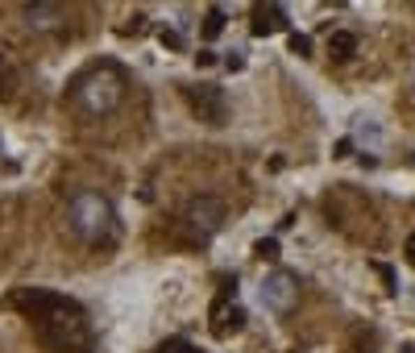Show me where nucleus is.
I'll return each mask as SVG.
<instances>
[{"mask_svg":"<svg viewBox=\"0 0 415 353\" xmlns=\"http://www.w3.org/2000/svg\"><path fill=\"white\" fill-rule=\"evenodd\" d=\"M25 320H33L38 337L59 353H87V320H83V303L59 291H42V287H21L8 299Z\"/></svg>","mask_w":415,"mask_h":353,"instance_id":"obj_1","label":"nucleus"},{"mask_svg":"<svg viewBox=\"0 0 415 353\" xmlns=\"http://www.w3.org/2000/svg\"><path fill=\"white\" fill-rule=\"evenodd\" d=\"M67 225H71V233L83 237L87 246H108V241L116 237V216H112L108 200L96 195V191H75V195H71V204H67Z\"/></svg>","mask_w":415,"mask_h":353,"instance_id":"obj_2","label":"nucleus"},{"mask_svg":"<svg viewBox=\"0 0 415 353\" xmlns=\"http://www.w3.org/2000/svg\"><path fill=\"white\" fill-rule=\"evenodd\" d=\"M121 91H125L121 71L104 63V67H91L87 75L75 80V88H71V104L80 108L83 117H100V112H112V108L121 104Z\"/></svg>","mask_w":415,"mask_h":353,"instance_id":"obj_3","label":"nucleus"},{"mask_svg":"<svg viewBox=\"0 0 415 353\" xmlns=\"http://www.w3.org/2000/svg\"><path fill=\"white\" fill-rule=\"evenodd\" d=\"M187 96V104H191V112L199 117V121H208V125H225V117H229V108H225V91L216 88V84H199V88H183Z\"/></svg>","mask_w":415,"mask_h":353,"instance_id":"obj_4","label":"nucleus"},{"mask_svg":"<svg viewBox=\"0 0 415 353\" xmlns=\"http://www.w3.org/2000/svg\"><path fill=\"white\" fill-rule=\"evenodd\" d=\"M220 216H225V208H220L216 200H208V195H204V200H195V204L187 208V216H183V220H187V225H191V229L199 233V241H204L208 233H216Z\"/></svg>","mask_w":415,"mask_h":353,"instance_id":"obj_5","label":"nucleus"},{"mask_svg":"<svg viewBox=\"0 0 415 353\" xmlns=\"http://www.w3.org/2000/svg\"><path fill=\"white\" fill-rule=\"evenodd\" d=\"M246 329V312L237 303H229V295H220L212 303V333L216 337H229V333H241Z\"/></svg>","mask_w":415,"mask_h":353,"instance_id":"obj_6","label":"nucleus"},{"mask_svg":"<svg viewBox=\"0 0 415 353\" xmlns=\"http://www.w3.org/2000/svg\"><path fill=\"white\" fill-rule=\"evenodd\" d=\"M253 38H270V33H282L287 29V13L278 4H257L253 8Z\"/></svg>","mask_w":415,"mask_h":353,"instance_id":"obj_7","label":"nucleus"},{"mask_svg":"<svg viewBox=\"0 0 415 353\" xmlns=\"http://www.w3.org/2000/svg\"><path fill=\"white\" fill-rule=\"evenodd\" d=\"M329 54L332 59H340V63L353 59V54H357V38H353L349 29H336V33L329 38Z\"/></svg>","mask_w":415,"mask_h":353,"instance_id":"obj_8","label":"nucleus"},{"mask_svg":"<svg viewBox=\"0 0 415 353\" xmlns=\"http://www.w3.org/2000/svg\"><path fill=\"white\" fill-rule=\"evenodd\" d=\"M220 29H225V8H216V4H212V8L204 13V38H216Z\"/></svg>","mask_w":415,"mask_h":353,"instance_id":"obj_9","label":"nucleus"},{"mask_svg":"<svg viewBox=\"0 0 415 353\" xmlns=\"http://www.w3.org/2000/svg\"><path fill=\"white\" fill-rule=\"evenodd\" d=\"M253 254H257L262 262H274V258H278V241H274V237H262V241L253 246Z\"/></svg>","mask_w":415,"mask_h":353,"instance_id":"obj_10","label":"nucleus"},{"mask_svg":"<svg viewBox=\"0 0 415 353\" xmlns=\"http://www.w3.org/2000/svg\"><path fill=\"white\" fill-rule=\"evenodd\" d=\"M154 353H199V350H195L191 341H183V337H170V341H163Z\"/></svg>","mask_w":415,"mask_h":353,"instance_id":"obj_11","label":"nucleus"},{"mask_svg":"<svg viewBox=\"0 0 415 353\" xmlns=\"http://www.w3.org/2000/svg\"><path fill=\"white\" fill-rule=\"evenodd\" d=\"M287 42H291V54H299V59L312 54V38H308V33H291Z\"/></svg>","mask_w":415,"mask_h":353,"instance_id":"obj_12","label":"nucleus"},{"mask_svg":"<svg viewBox=\"0 0 415 353\" xmlns=\"http://www.w3.org/2000/svg\"><path fill=\"white\" fill-rule=\"evenodd\" d=\"M8 88H13V67H8V59L0 54V100L8 96Z\"/></svg>","mask_w":415,"mask_h":353,"instance_id":"obj_13","label":"nucleus"},{"mask_svg":"<svg viewBox=\"0 0 415 353\" xmlns=\"http://www.w3.org/2000/svg\"><path fill=\"white\" fill-rule=\"evenodd\" d=\"M378 274H382V283H386V291H399V287H395V270H391V266H378Z\"/></svg>","mask_w":415,"mask_h":353,"instance_id":"obj_14","label":"nucleus"},{"mask_svg":"<svg viewBox=\"0 0 415 353\" xmlns=\"http://www.w3.org/2000/svg\"><path fill=\"white\" fill-rule=\"evenodd\" d=\"M163 46H174V50H179V46H183V38H179L174 29H163Z\"/></svg>","mask_w":415,"mask_h":353,"instance_id":"obj_15","label":"nucleus"},{"mask_svg":"<svg viewBox=\"0 0 415 353\" xmlns=\"http://www.w3.org/2000/svg\"><path fill=\"white\" fill-rule=\"evenodd\" d=\"M195 63H199V67H212V63H216V54H212V50H199V54H195Z\"/></svg>","mask_w":415,"mask_h":353,"instance_id":"obj_16","label":"nucleus"},{"mask_svg":"<svg viewBox=\"0 0 415 353\" xmlns=\"http://www.w3.org/2000/svg\"><path fill=\"white\" fill-rule=\"evenodd\" d=\"M225 67H229V71H241V67H246V59H241V54H229V59H225Z\"/></svg>","mask_w":415,"mask_h":353,"instance_id":"obj_17","label":"nucleus"},{"mask_svg":"<svg viewBox=\"0 0 415 353\" xmlns=\"http://www.w3.org/2000/svg\"><path fill=\"white\" fill-rule=\"evenodd\" d=\"M407 262L415 266V233H412V237H407Z\"/></svg>","mask_w":415,"mask_h":353,"instance_id":"obj_18","label":"nucleus"}]
</instances>
